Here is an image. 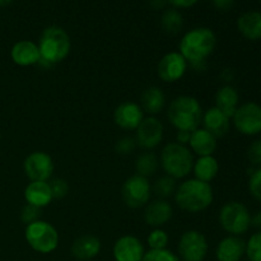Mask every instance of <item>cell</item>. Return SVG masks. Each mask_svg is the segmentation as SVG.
Instances as JSON below:
<instances>
[{
    "instance_id": "1",
    "label": "cell",
    "mask_w": 261,
    "mask_h": 261,
    "mask_svg": "<svg viewBox=\"0 0 261 261\" xmlns=\"http://www.w3.org/2000/svg\"><path fill=\"white\" fill-rule=\"evenodd\" d=\"M217 46V36L211 28L196 27L188 31L182 36L178 45V53L185 58L191 66L204 64L214 53Z\"/></svg>"
},
{
    "instance_id": "2",
    "label": "cell",
    "mask_w": 261,
    "mask_h": 261,
    "mask_svg": "<svg viewBox=\"0 0 261 261\" xmlns=\"http://www.w3.org/2000/svg\"><path fill=\"white\" fill-rule=\"evenodd\" d=\"M173 196L176 204L182 211L199 213L212 205L214 200V191L211 184L196 178H189L177 186Z\"/></svg>"
},
{
    "instance_id": "3",
    "label": "cell",
    "mask_w": 261,
    "mask_h": 261,
    "mask_svg": "<svg viewBox=\"0 0 261 261\" xmlns=\"http://www.w3.org/2000/svg\"><path fill=\"white\" fill-rule=\"evenodd\" d=\"M203 107L191 96H178L171 101L167 109L168 121L178 130L193 133L200 127L203 120Z\"/></svg>"
},
{
    "instance_id": "4",
    "label": "cell",
    "mask_w": 261,
    "mask_h": 261,
    "mask_svg": "<svg viewBox=\"0 0 261 261\" xmlns=\"http://www.w3.org/2000/svg\"><path fill=\"white\" fill-rule=\"evenodd\" d=\"M37 46L41 59L55 65L68 58L71 50V40L64 28L50 25L42 31Z\"/></svg>"
},
{
    "instance_id": "5",
    "label": "cell",
    "mask_w": 261,
    "mask_h": 261,
    "mask_svg": "<svg viewBox=\"0 0 261 261\" xmlns=\"http://www.w3.org/2000/svg\"><path fill=\"white\" fill-rule=\"evenodd\" d=\"M161 166L166 175L175 178H184L193 171L194 157L190 148L178 143H168L161 152Z\"/></svg>"
},
{
    "instance_id": "6",
    "label": "cell",
    "mask_w": 261,
    "mask_h": 261,
    "mask_svg": "<svg viewBox=\"0 0 261 261\" xmlns=\"http://www.w3.org/2000/svg\"><path fill=\"white\" fill-rule=\"evenodd\" d=\"M218 221L223 231L231 236H242L251 227V213L245 204L228 201L221 208Z\"/></svg>"
},
{
    "instance_id": "7",
    "label": "cell",
    "mask_w": 261,
    "mask_h": 261,
    "mask_svg": "<svg viewBox=\"0 0 261 261\" xmlns=\"http://www.w3.org/2000/svg\"><path fill=\"white\" fill-rule=\"evenodd\" d=\"M24 237L27 244L40 254H51L59 246V232L46 221H36L25 226Z\"/></svg>"
},
{
    "instance_id": "8",
    "label": "cell",
    "mask_w": 261,
    "mask_h": 261,
    "mask_svg": "<svg viewBox=\"0 0 261 261\" xmlns=\"http://www.w3.org/2000/svg\"><path fill=\"white\" fill-rule=\"evenodd\" d=\"M232 122L240 134L246 137L261 134V105L256 102L240 105L232 116Z\"/></svg>"
},
{
    "instance_id": "9",
    "label": "cell",
    "mask_w": 261,
    "mask_h": 261,
    "mask_svg": "<svg viewBox=\"0 0 261 261\" xmlns=\"http://www.w3.org/2000/svg\"><path fill=\"white\" fill-rule=\"evenodd\" d=\"M150 194L152 186L149 181L139 175L130 176L121 189L122 200L132 209H139L147 205L150 200Z\"/></svg>"
},
{
    "instance_id": "10",
    "label": "cell",
    "mask_w": 261,
    "mask_h": 261,
    "mask_svg": "<svg viewBox=\"0 0 261 261\" xmlns=\"http://www.w3.org/2000/svg\"><path fill=\"white\" fill-rule=\"evenodd\" d=\"M208 250L206 237L196 229L184 232L178 241V257L184 261H204L208 255Z\"/></svg>"
},
{
    "instance_id": "11",
    "label": "cell",
    "mask_w": 261,
    "mask_h": 261,
    "mask_svg": "<svg viewBox=\"0 0 261 261\" xmlns=\"http://www.w3.org/2000/svg\"><path fill=\"white\" fill-rule=\"evenodd\" d=\"M54 161L50 154L36 150L28 154L23 162V170L31 181H48L54 173Z\"/></svg>"
},
{
    "instance_id": "12",
    "label": "cell",
    "mask_w": 261,
    "mask_h": 261,
    "mask_svg": "<svg viewBox=\"0 0 261 261\" xmlns=\"http://www.w3.org/2000/svg\"><path fill=\"white\" fill-rule=\"evenodd\" d=\"M188 61L178 51H172L163 56L157 65V74L165 83H175L185 75Z\"/></svg>"
},
{
    "instance_id": "13",
    "label": "cell",
    "mask_w": 261,
    "mask_h": 261,
    "mask_svg": "<svg viewBox=\"0 0 261 261\" xmlns=\"http://www.w3.org/2000/svg\"><path fill=\"white\" fill-rule=\"evenodd\" d=\"M135 132L137 145L143 149H153L158 147L163 139V124L155 116L144 117Z\"/></svg>"
},
{
    "instance_id": "14",
    "label": "cell",
    "mask_w": 261,
    "mask_h": 261,
    "mask_svg": "<svg viewBox=\"0 0 261 261\" xmlns=\"http://www.w3.org/2000/svg\"><path fill=\"white\" fill-rule=\"evenodd\" d=\"M115 124L122 130H137L144 120V111L139 103L135 102H122L115 109Z\"/></svg>"
},
{
    "instance_id": "15",
    "label": "cell",
    "mask_w": 261,
    "mask_h": 261,
    "mask_svg": "<svg viewBox=\"0 0 261 261\" xmlns=\"http://www.w3.org/2000/svg\"><path fill=\"white\" fill-rule=\"evenodd\" d=\"M144 246L138 237L122 236L115 242L114 257L116 261H142L144 256Z\"/></svg>"
},
{
    "instance_id": "16",
    "label": "cell",
    "mask_w": 261,
    "mask_h": 261,
    "mask_svg": "<svg viewBox=\"0 0 261 261\" xmlns=\"http://www.w3.org/2000/svg\"><path fill=\"white\" fill-rule=\"evenodd\" d=\"M173 216V208L165 199L148 203L144 211V221L153 228H161L167 224Z\"/></svg>"
},
{
    "instance_id": "17",
    "label": "cell",
    "mask_w": 261,
    "mask_h": 261,
    "mask_svg": "<svg viewBox=\"0 0 261 261\" xmlns=\"http://www.w3.org/2000/svg\"><path fill=\"white\" fill-rule=\"evenodd\" d=\"M246 252V241L241 236H227L221 240L216 249L218 261H241Z\"/></svg>"
},
{
    "instance_id": "18",
    "label": "cell",
    "mask_w": 261,
    "mask_h": 261,
    "mask_svg": "<svg viewBox=\"0 0 261 261\" xmlns=\"http://www.w3.org/2000/svg\"><path fill=\"white\" fill-rule=\"evenodd\" d=\"M10 58H12L13 63L17 65L31 66L37 65L41 55L37 43L30 40H22L13 45L12 50H10Z\"/></svg>"
},
{
    "instance_id": "19",
    "label": "cell",
    "mask_w": 261,
    "mask_h": 261,
    "mask_svg": "<svg viewBox=\"0 0 261 261\" xmlns=\"http://www.w3.org/2000/svg\"><path fill=\"white\" fill-rule=\"evenodd\" d=\"M201 122L204 125V129L211 133L217 139L226 137L231 129V119L217 107H211L209 110H206L203 114Z\"/></svg>"
},
{
    "instance_id": "20",
    "label": "cell",
    "mask_w": 261,
    "mask_h": 261,
    "mask_svg": "<svg viewBox=\"0 0 261 261\" xmlns=\"http://www.w3.org/2000/svg\"><path fill=\"white\" fill-rule=\"evenodd\" d=\"M102 244L98 237L93 234H82L74 240L71 245V255L79 261L94 259L101 252Z\"/></svg>"
},
{
    "instance_id": "21",
    "label": "cell",
    "mask_w": 261,
    "mask_h": 261,
    "mask_svg": "<svg viewBox=\"0 0 261 261\" xmlns=\"http://www.w3.org/2000/svg\"><path fill=\"white\" fill-rule=\"evenodd\" d=\"M24 199L27 204L45 208L54 200L50 184L47 181H31L24 189Z\"/></svg>"
},
{
    "instance_id": "22",
    "label": "cell",
    "mask_w": 261,
    "mask_h": 261,
    "mask_svg": "<svg viewBox=\"0 0 261 261\" xmlns=\"http://www.w3.org/2000/svg\"><path fill=\"white\" fill-rule=\"evenodd\" d=\"M237 30L242 37L249 41L261 40V12L249 10L242 13L237 19Z\"/></svg>"
},
{
    "instance_id": "23",
    "label": "cell",
    "mask_w": 261,
    "mask_h": 261,
    "mask_svg": "<svg viewBox=\"0 0 261 261\" xmlns=\"http://www.w3.org/2000/svg\"><path fill=\"white\" fill-rule=\"evenodd\" d=\"M189 145H190V150H193L199 157L213 155L217 149V138L206 132L204 127H198L191 133Z\"/></svg>"
},
{
    "instance_id": "24",
    "label": "cell",
    "mask_w": 261,
    "mask_h": 261,
    "mask_svg": "<svg viewBox=\"0 0 261 261\" xmlns=\"http://www.w3.org/2000/svg\"><path fill=\"white\" fill-rule=\"evenodd\" d=\"M240 106V96L237 89L231 84H224L217 91L216 93V106L221 110L224 115L232 119L236 112L237 107Z\"/></svg>"
},
{
    "instance_id": "25",
    "label": "cell",
    "mask_w": 261,
    "mask_h": 261,
    "mask_svg": "<svg viewBox=\"0 0 261 261\" xmlns=\"http://www.w3.org/2000/svg\"><path fill=\"white\" fill-rule=\"evenodd\" d=\"M166 105V96L162 89L157 86L147 87L140 96V107L143 111L155 116L163 110Z\"/></svg>"
},
{
    "instance_id": "26",
    "label": "cell",
    "mask_w": 261,
    "mask_h": 261,
    "mask_svg": "<svg viewBox=\"0 0 261 261\" xmlns=\"http://www.w3.org/2000/svg\"><path fill=\"white\" fill-rule=\"evenodd\" d=\"M194 175L196 180L211 184L219 172V163L214 155H204L194 161Z\"/></svg>"
},
{
    "instance_id": "27",
    "label": "cell",
    "mask_w": 261,
    "mask_h": 261,
    "mask_svg": "<svg viewBox=\"0 0 261 261\" xmlns=\"http://www.w3.org/2000/svg\"><path fill=\"white\" fill-rule=\"evenodd\" d=\"M158 165L160 162H158L157 155L154 153L145 152L142 153L135 161V171H137V175L148 178L157 172Z\"/></svg>"
},
{
    "instance_id": "28",
    "label": "cell",
    "mask_w": 261,
    "mask_h": 261,
    "mask_svg": "<svg viewBox=\"0 0 261 261\" xmlns=\"http://www.w3.org/2000/svg\"><path fill=\"white\" fill-rule=\"evenodd\" d=\"M161 25L168 35H177L184 27V17L177 9H167L161 17Z\"/></svg>"
},
{
    "instance_id": "29",
    "label": "cell",
    "mask_w": 261,
    "mask_h": 261,
    "mask_svg": "<svg viewBox=\"0 0 261 261\" xmlns=\"http://www.w3.org/2000/svg\"><path fill=\"white\" fill-rule=\"evenodd\" d=\"M176 189H177L176 180L167 175L158 178L154 182V185H153V191L155 193V195L161 199H165V200L170 198V196L175 195Z\"/></svg>"
},
{
    "instance_id": "30",
    "label": "cell",
    "mask_w": 261,
    "mask_h": 261,
    "mask_svg": "<svg viewBox=\"0 0 261 261\" xmlns=\"http://www.w3.org/2000/svg\"><path fill=\"white\" fill-rule=\"evenodd\" d=\"M245 255L250 261H261V232H256L247 240Z\"/></svg>"
},
{
    "instance_id": "31",
    "label": "cell",
    "mask_w": 261,
    "mask_h": 261,
    "mask_svg": "<svg viewBox=\"0 0 261 261\" xmlns=\"http://www.w3.org/2000/svg\"><path fill=\"white\" fill-rule=\"evenodd\" d=\"M150 250H163L168 245V234L162 228H154L147 239Z\"/></svg>"
},
{
    "instance_id": "32",
    "label": "cell",
    "mask_w": 261,
    "mask_h": 261,
    "mask_svg": "<svg viewBox=\"0 0 261 261\" xmlns=\"http://www.w3.org/2000/svg\"><path fill=\"white\" fill-rule=\"evenodd\" d=\"M142 261H180V257L167 249L149 250L145 252Z\"/></svg>"
},
{
    "instance_id": "33",
    "label": "cell",
    "mask_w": 261,
    "mask_h": 261,
    "mask_svg": "<svg viewBox=\"0 0 261 261\" xmlns=\"http://www.w3.org/2000/svg\"><path fill=\"white\" fill-rule=\"evenodd\" d=\"M249 191L252 198L261 204V167L255 168L249 178Z\"/></svg>"
},
{
    "instance_id": "34",
    "label": "cell",
    "mask_w": 261,
    "mask_h": 261,
    "mask_svg": "<svg viewBox=\"0 0 261 261\" xmlns=\"http://www.w3.org/2000/svg\"><path fill=\"white\" fill-rule=\"evenodd\" d=\"M137 148V140L134 137H122L121 139L117 140L116 145H115V150L116 153L121 155H129Z\"/></svg>"
},
{
    "instance_id": "35",
    "label": "cell",
    "mask_w": 261,
    "mask_h": 261,
    "mask_svg": "<svg viewBox=\"0 0 261 261\" xmlns=\"http://www.w3.org/2000/svg\"><path fill=\"white\" fill-rule=\"evenodd\" d=\"M48 184L54 199H63L69 194V185L64 178H54Z\"/></svg>"
},
{
    "instance_id": "36",
    "label": "cell",
    "mask_w": 261,
    "mask_h": 261,
    "mask_svg": "<svg viewBox=\"0 0 261 261\" xmlns=\"http://www.w3.org/2000/svg\"><path fill=\"white\" fill-rule=\"evenodd\" d=\"M41 217V209L37 208L35 205H31V204H25L23 206L22 212H20V219H22L23 223L28 224L33 223L36 221H40Z\"/></svg>"
},
{
    "instance_id": "37",
    "label": "cell",
    "mask_w": 261,
    "mask_h": 261,
    "mask_svg": "<svg viewBox=\"0 0 261 261\" xmlns=\"http://www.w3.org/2000/svg\"><path fill=\"white\" fill-rule=\"evenodd\" d=\"M247 158L252 166L261 167V139H256L250 144L247 149Z\"/></svg>"
},
{
    "instance_id": "38",
    "label": "cell",
    "mask_w": 261,
    "mask_h": 261,
    "mask_svg": "<svg viewBox=\"0 0 261 261\" xmlns=\"http://www.w3.org/2000/svg\"><path fill=\"white\" fill-rule=\"evenodd\" d=\"M199 0H167L175 9H188V8L194 7Z\"/></svg>"
},
{
    "instance_id": "39",
    "label": "cell",
    "mask_w": 261,
    "mask_h": 261,
    "mask_svg": "<svg viewBox=\"0 0 261 261\" xmlns=\"http://www.w3.org/2000/svg\"><path fill=\"white\" fill-rule=\"evenodd\" d=\"M213 5L221 12H227L234 5V0H212Z\"/></svg>"
},
{
    "instance_id": "40",
    "label": "cell",
    "mask_w": 261,
    "mask_h": 261,
    "mask_svg": "<svg viewBox=\"0 0 261 261\" xmlns=\"http://www.w3.org/2000/svg\"><path fill=\"white\" fill-rule=\"evenodd\" d=\"M190 137H191L190 132L178 130L177 134H176V143H178V144H182V145L189 144V142H190Z\"/></svg>"
},
{
    "instance_id": "41",
    "label": "cell",
    "mask_w": 261,
    "mask_h": 261,
    "mask_svg": "<svg viewBox=\"0 0 261 261\" xmlns=\"http://www.w3.org/2000/svg\"><path fill=\"white\" fill-rule=\"evenodd\" d=\"M251 227H254L257 232H261V209L251 216Z\"/></svg>"
},
{
    "instance_id": "42",
    "label": "cell",
    "mask_w": 261,
    "mask_h": 261,
    "mask_svg": "<svg viewBox=\"0 0 261 261\" xmlns=\"http://www.w3.org/2000/svg\"><path fill=\"white\" fill-rule=\"evenodd\" d=\"M222 78L224 79V82H231L233 79V71L231 69H224L222 71Z\"/></svg>"
},
{
    "instance_id": "43",
    "label": "cell",
    "mask_w": 261,
    "mask_h": 261,
    "mask_svg": "<svg viewBox=\"0 0 261 261\" xmlns=\"http://www.w3.org/2000/svg\"><path fill=\"white\" fill-rule=\"evenodd\" d=\"M165 3H167V0H150V5L154 7L155 9H160L165 5Z\"/></svg>"
},
{
    "instance_id": "44",
    "label": "cell",
    "mask_w": 261,
    "mask_h": 261,
    "mask_svg": "<svg viewBox=\"0 0 261 261\" xmlns=\"http://www.w3.org/2000/svg\"><path fill=\"white\" fill-rule=\"evenodd\" d=\"M12 3H13V0H0V8L8 7V5H10Z\"/></svg>"
}]
</instances>
